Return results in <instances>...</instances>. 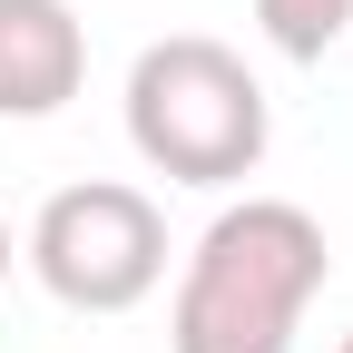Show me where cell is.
Masks as SVG:
<instances>
[{"instance_id": "6da1fadb", "label": "cell", "mask_w": 353, "mask_h": 353, "mask_svg": "<svg viewBox=\"0 0 353 353\" xmlns=\"http://www.w3.org/2000/svg\"><path fill=\"white\" fill-rule=\"evenodd\" d=\"M324 275H334V245L314 226V206L236 196L176 275L167 353H294L304 304L324 294Z\"/></svg>"}, {"instance_id": "7a4b0ae2", "label": "cell", "mask_w": 353, "mask_h": 353, "mask_svg": "<svg viewBox=\"0 0 353 353\" xmlns=\"http://www.w3.org/2000/svg\"><path fill=\"white\" fill-rule=\"evenodd\" d=\"M275 138V108H265L255 69L206 30L148 39L138 69H128V148L176 187H245L265 167Z\"/></svg>"}, {"instance_id": "3957f363", "label": "cell", "mask_w": 353, "mask_h": 353, "mask_svg": "<svg viewBox=\"0 0 353 353\" xmlns=\"http://www.w3.org/2000/svg\"><path fill=\"white\" fill-rule=\"evenodd\" d=\"M30 275L69 314H128L167 285V216L128 176H79L30 216Z\"/></svg>"}, {"instance_id": "277c9868", "label": "cell", "mask_w": 353, "mask_h": 353, "mask_svg": "<svg viewBox=\"0 0 353 353\" xmlns=\"http://www.w3.org/2000/svg\"><path fill=\"white\" fill-rule=\"evenodd\" d=\"M88 88V30L69 0H0V118H59Z\"/></svg>"}, {"instance_id": "5b68a950", "label": "cell", "mask_w": 353, "mask_h": 353, "mask_svg": "<svg viewBox=\"0 0 353 353\" xmlns=\"http://www.w3.org/2000/svg\"><path fill=\"white\" fill-rule=\"evenodd\" d=\"M255 30L275 39L285 59H324L334 39L353 30V0H255Z\"/></svg>"}, {"instance_id": "8992f818", "label": "cell", "mask_w": 353, "mask_h": 353, "mask_svg": "<svg viewBox=\"0 0 353 353\" xmlns=\"http://www.w3.org/2000/svg\"><path fill=\"white\" fill-rule=\"evenodd\" d=\"M0 285H10V226H0Z\"/></svg>"}, {"instance_id": "52a82bcc", "label": "cell", "mask_w": 353, "mask_h": 353, "mask_svg": "<svg viewBox=\"0 0 353 353\" xmlns=\"http://www.w3.org/2000/svg\"><path fill=\"white\" fill-rule=\"evenodd\" d=\"M334 353H353V334H343V343H334Z\"/></svg>"}]
</instances>
